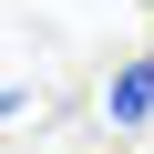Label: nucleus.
Here are the masks:
<instances>
[{"label": "nucleus", "mask_w": 154, "mask_h": 154, "mask_svg": "<svg viewBox=\"0 0 154 154\" xmlns=\"http://www.w3.org/2000/svg\"><path fill=\"white\" fill-rule=\"evenodd\" d=\"M11 123H31V93H21V82L0 93V134H11Z\"/></svg>", "instance_id": "obj_2"}, {"label": "nucleus", "mask_w": 154, "mask_h": 154, "mask_svg": "<svg viewBox=\"0 0 154 154\" xmlns=\"http://www.w3.org/2000/svg\"><path fill=\"white\" fill-rule=\"evenodd\" d=\"M103 113H113L123 134H144V123H154V51H134V62L113 72V93H103Z\"/></svg>", "instance_id": "obj_1"}]
</instances>
